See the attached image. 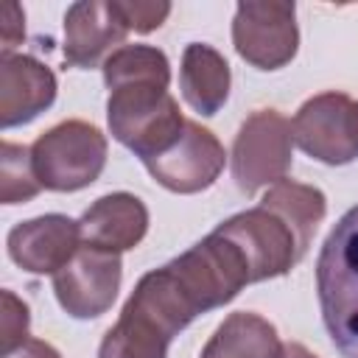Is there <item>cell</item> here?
Masks as SVG:
<instances>
[{"instance_id": "e0dca14e", "label": "cell", "mask_w": 358, "mask_h": 358, "mask_svg": "<svg viewBox=\"0 0 358 358\" xmlns=\"http://www.w3.org/2000/svg\"><path fill=\"white\" fill-rule=\"evenodd\" d=\"M263 207L274 210L296 235V243L302 249V255H308V246L313 241L316 227L322 224L324 213H327V199L319 187L313 185H302L294 179H282L277 185H271L266 190V196L260 199Z\"/></svg>"}, {"instance_id": "9a60e30c", "label": "cell", "mask_w": 358, "mask_h": 358, "mask_svg": "<svg viewBox=\"0 0 358 358\" xmlns=\"http://www.w3.org/2000/svg\"><path fill=\"white\" fill-rule=\"evenodd\" d=\"M229 84H232L229 64L215 48L204 42H190L185 48L179 67V87L193 112L204 117L215 115L229 98Z\"/></svg>"}, {"instance_id": "ffe728a7", "label": "cell", "mask_w": 358, "mask_h": 358, "mask_svg": "<svg viewBox=\"0 0 358 358\" xmlns=\"http://www.w3.org/2000/svg\"><path fill=\"white\" fill-rule=\"evenodd\" d=\"M112 8L126 25V31L137 34L157 31L171 14V3L162 0H112Z\"/></svg>"}, {"instance_id": "7c38bea8", "label": "cell", "mask_w": 358, "mask_h": 358, "mask_svg": "<svg viewBox=\"0 0 358 358\" xmlns=\"http://www.w3.org/2000/svg\"><path fill=\"white\" fill-rule=\"evenodd\" d=\"M56 101V76L28 53L0 56V126H22Z\"/></svg>"}, {"instance_id": "5b68a950", "label": "cell", "mask_w": 358, "mask_h": 358, "mask_svg": "<svg viewBox=\"0 0 358 358\" xmlns=\"http://www.w3.org/2000/svg\"><path fill=\"white\" fill-rule=\"evenodd\" d=\"M168 266L187 291V296L193 299V305L199 308V313L232 302L238 291L252 282L241 249L215 229L207 238H201L196 246L173 257Z\"/></svg>"}, {"instance_id": "30bf717a", "label": "cell", "mask_w": 358, "mask_h": 358, "mask_svg": "<svg viewBox=\"0 0 358 358\" xmlns=\"http://www.w3.org/2000/svg\"><path fill=\"white\" fill-rule=\"evenodd\" d=\"M224 162L227 151L218 137L201 123L187 120L182 137L168 151L148 159L145 168L171 193H199L221 176Z\"/></svg>"}, {"instance_id": "2e32d148", "label": "cell", "mask_w": 358, "mask_h": 358, "mask_svg": "<svg viewBox=\"0 0 358 358\" xmlns=\"http://www.w3.org/2000/svg\"><path fill=\"white\" fill-rule=\"evenodd\" d=\"M277 327L252 310L229 313L201 350V358H282Z\"/></svg>"}, {"instance_id": "ac0fdd59", "label": "cell", "mask_w": 358, "mask_h": 358, "mask_svg": "<svg viewBox=\"0 0 358 358\" xmlns=\"http://www.w3.org/2000/svg\"><path fill=\"white\" fill-rule=\"evenodd\" d=\"M39 190H42V182L36 179L31 148L6 140L0 145V201L20 204L34 199Z\"/></svg>"}, {"instance_id": "8fae6325", "label": "cell", "mask_w": 358, "mask_h": 358, "mask_svg": "<svg viewBox=\"0 0 358 358\" xmlns=\"http://www.w3.org/2000/svg\"><path fill=\"white\" fill-rule=\"evenodd\" d=\"M6 246L8 257L20 268L31 274H56L81 249V227L62 213L36 215L17 224L8 232Z\"/></svg>"}, {"instance_id": "5bb4252c", "label": "cell", "mask_w": 358, "mask_h": 358, "mask_svg": "<svg viewBox=\"0 0 358 358\" xmlns=\"http://www.w3.org/2000/svg\"><path fill=\"white\" fill-rule=\"evenodd\" d=\"M126 25L112 8V0H81L64 14V62L90 70L126 39ZM117 50V48H115Z\"/></svg>"}, {"instance_id": "603a6c76", "label": "cell", "mask_w": 358, "mask_h": 358, "mask_svg": "<svg viewBox=\"0 0 358 358\" xmlns=\"http://www.w3.org/2000/svg\"><path fill=\"white\" fill-rule=\"evenodd\" d=\"M3 358H62V355L53 344L42 341V338H28L22 347H17L14 352H8Z\"/></svg>"}, {"instance_id": "d6986e66", "label": "cell", "mask_w": 358, "mask_h": 358, "mask_svg": "<svg viewBox=\"0 0 358 358\" xmlns=\"http://www.w3.org/2000/svg\"><path fill=\"white\" fill-rule=\"evenodd\" d=\"M98 358H168V344L140 333L137 327L131 330V324L117 319L106 330L98 347Z\"/></svg>"}, {"instance_id": "6da1fadb", "label": "cell", "mask_w": 358, "mask_h": 358, "mask_svg": "<svg viewBox=\"0 0 358 358\" xmlns=\"http://www.w3.org/2000/svg\"><path fill=\"white\" fill-rule=\"evenodd\" d=\"M103 84L109 90V131L143 162L159 157L182 137L187 120L168 92L171 64L159 48L120 45L103 62Z\"/></svg>"}, {"instance_id": "9c48e42d", "label": "cell", "mask_w": 358, "mask_h": 358, "mask_svg": "<svg viewBox=\"0 0 358 358\" xmlns=\"http://www.w3.org/2000/svg\"><path fill=\"white\" fill-rule=\"evenodd\" d=\"M120 277V255L81 246L76 257L53 274V294L73 319H98L117 299Z\"/></svg>"}, {"instance_id": "3957f363", "label": "cell", "mask_w": 358, "mask_h": 358, "mask_svg": "<svg viewBox=\"0 0 358 358\" xmlns=\"http://www.w3.org/2000/svg\"><path fill=\"white\" fill-rule=\"evenodd\" d=\"M106 137L87 120H62L31 145L36 179L45 190L73 193L90 187L106 165Z\"/></svg>"}, {"instance_id": "4fadbf2b", "label": "cell", "mask_w": 358, "mask_h": 358, "mask_svg": "<svg viewBox=\"0 0 358 358\" xmlns=\"http://www.w3.org/2000/svg\"><path fill=\"white\" fill-rule=\"evenodd\" d=\"M81 243L101 252H129L148 232V210L145 204L126 190L95 199L78 218Z\"/></svg>"}, {"instance_id": "8992f818", "label": "cell", "mask_w": 358, "mask_h": 358, "mask_svg": "<svg viewBox=\"0 0 358 358\" xmlns=\"http://www.w3.org/2000/svg\"><path fill=\"white\" fill-rule=\"evenodd\" d=\"M215 232L241 249V255L249 266L252 282L282 277L305 257L291 227L274 210H268L263 204L235 213L232 218L221 221L215 227Z\"/></svg>"}, {"instance_id": "277c9868", "label": "cell", "mask_w": 358, "mask_h": 358, "mask_svg": "<svg viewBox=\"0 0 358 358\" xmlns=\"http://www.w3.org/2000/svg\"><path fill=\"white\" fill-rule=\"evenodd\" d=\"M294 129L277 109H255L238 129L232 143V179L241 193L252 196L266 185L285 179L291 168Z\"/></svg>"}, {"instance_id": "44dd1931", "label": "cell", "mask_w": 358, "mask_h": 358, "mask_svg": "<svg viewBox=\"0 0 358 358\" xmlns=\"http://www.w3.org/2000/svg\"><path fill=\"white\" fill-rule=\"evenodd\" d=\"M28 324H31L28 305L17 299L11 291H3V336H0L3 355L14 352L28 341Z\"/></svg>"}, {"instance_id": "7a4b0ae2", "label": "cell", "mask_w": 358, "mask_h": 358, "mask_svg": "<svg viewBox=\"0 0 358 358\" xmlns=\"http://www.w3.org/2000/svg\"><path fill=\"white\" fill-rule=\"evenodd\" d=\"M316 294L333 347L341 358H358V204L336 221L322 243Z\"/></svg>"}, {"instance_id": "52a82bcc", "label": "cell", "mask_w": 358, "mask_h": 358, "mask_svg": "<svg viewBox=\"0 0 358 358\" xmlns=\"http://www.w3.org/2000/svg\"><path fill=\"white\" fill-rule=\"evenodd\" d=\"M294 143L324 165H347L358 157V103L344 92L308 98L291 120Z\"/></svg>"}, {"instance_id": "ba28073f", "label": "cell", "mask_w": 358, "mask_h": 358, "mask_svg": "<svg viewBox=\"0 0 358 358\" xmlns=\"http://www.w3.org/2000/svg\"><path fill=\"white\" fill-rule=\"evenodd\" d=\"M232 45L243 62L257 70L285 67L299 48L294 3H238L232 20Z\"/></svg>"}, {"instance_id": "cb8c5ba5", "label": "cell", "mask_w": 358, "mask_h": 358, "mask_svg": "<svg viewBox=\"0 0 358 358\" xmlns=\"http://www.w3.org/2000/svg\"><path fill=\"white\" fill-rule=\"evenodd\" d=\"M282 358H316V355H313L305 344H299V341H288V344H285Z\"/></svg>"}, {"instance_id": "7402d4cb", "label": "cell", "mask_w": 358, "mask_h": 358, "mask_svg": "<svg viewBox=\"0 0 358 358\" xmlns=\"http://www.w3.org/2000/svg\"><path fill=\"white\" fill-rule=\"evenodd\" d=\"M25 36V14L17 3L3 6V53H14V48Z\"/></svg>"}]
</instances>
